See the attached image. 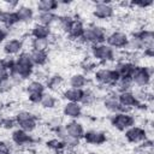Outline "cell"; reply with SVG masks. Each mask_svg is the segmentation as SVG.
I'll return each mask as SVG.
<instances>
[{
	"mask_svg": "<svg viewBox=\"0 0 154 154\" xmlns=\"http://www.w3.org/2000/svg\"><path fill=\"white\" fill-rule=\"evenodd\" d=\"M119 77L112 69H100L95 72V79L103 85H114Z\"/></svg>",
	"mask_w": 154,
	"mask_h": 154,
	"instance_id": "cell-6",
	"label": "cell"
},
{
	"mask_svg": "<svg viewBox=\"0 0 154 154\" xmlns=\"http://www.w3.org/2000/svg\"><path fill=\"white\" fill-rule=\"evenodd\" d=\"M61 85H63V78L60 76H57V75L52 76L47 82V87L52 90H58Z\"/></svg>",
	"mask_w": 154,
	"mask_h": 154,
	"instance_id": "cell-31",
	"label": "cell"
},
{
	"mask_svg": "<svg viewBox=\"0 0 154 154\" xmlns=\"http://www.w3.org/2000/svg\"><path fill=\"white\" fill-rule=\"evenodd\" d=\"M14 124H17L14 119L4 118L2 122H1V124H0V126H2V128H5V129H12V128L14 126Z\"/></svg>",
	"mask_w": 154,
	"mask_h": 154,
	"instance_id": "cell-37",
	"label": "cell"
},
{
	"mask_svg": "<svg viewBox=\"0 0 154 154\" xmlns=\"http://www.w3.org/2000/svg\"><path fill=\"white\" fill-rule=\"evenodd\" d=\"M6 29H7L6 26H4V25H0V43H2V42L6 40V37H7V34H8V31H7Z\"/></svg>",
	"mask_w": 154,
	"mask_h": 154,
	"instance_id": "cell-38",
	"label": "cell"
},
{
	"mask_svg": "<svg viewBox=\"0 0 154 154\" xmlns=\"http://www.w3.org/2000/svg\"><path fill=\"white\" fill-rule=\"evenodd\" d=\"M83 138L87 143H90V144H101L106 141V136L102 132L95 131V130H90V131L84 132Z\"/></svg>",
	"mask_w": 154,
	"mask_h": 154,
	"instance_id": "cell-17",
	"label": "cell"
},
{
	"mask_svg": "<svg viewBox=\"0 0 154 154\" xmlns=\"http://www.w3.org/2000/svg\"><path fill=\"white\" fill-rule=\"evenodd\" d=\"M135 67L136 66L132 63L122 61V63H118L113 70H114V72L117 73L118 77H131Z\"/></svg>",
	"mask_w": 154,
	"mask_h": 154,
	"instance_id": "cell-14",
	"label": "cell"
},
{
	"mask_svg": "<svg viewBox=\"0 0 154 154\" xmlns=\"http://www.w3.org/2000/svg\"><path fill=\"white\" fill-rule=\"evenodd\" d=\"M131 79L132 83L140 87H147L150 83L152 79V72L149 71V69L147 67H142V66H136L132 75H131Z\"/></svg>",
	"mask_w": 154,
	"mask_h": 154,
	"instance_id": "cell-5",
	"label": "cell"
},
{
	"mask_svg": "<svg viewBox=\"0 0 154 154\" xmlns=\"http://www.w3.org/2000/svg\"><path fill=\"white\" fill-rule=\"evenodd\" d=\"M26 93L29 95V100L34 103H40L42 94L45 93V85L42 82L32 81L26 85Z\"/></svg>",
	"mask_w": 154,
	"mask_h": 154,
	"instance_id": "cell-7",
	"label": "cell"
},
{
	"mask_svg": "<svg viewBox=\"0 0 154 154\" xmlns=\"http://www.w3.org/2000/svg\"><path fill=\"white\" fill-rule=\"evenodd\" d=\"M40 103L45 107V108H53L55 107L57 105V99L54 95L52 94H48V93H43L42 94V97L40 100Z\"/></svg>",
	"mask_w": 154,
	"mask_h": 154,
	"instance_id": "cell-28",
	"label": "cell"
},
{
	"mask_svg": "<svg viewBox=\"0 0 154 154\" xmlns=\"http://www.w3.org/2000/svg\"><path fill=\"white\" fill-rule=\"evenodd\" d=\"M106 36L107 35L102 28L96 26V25H91V26L84 28V31H83V35L81 38L84 42L91 43L94 46V45L103 43V41L106 40Z\"/></svg>",
	"mask_w": 154,
	"mask_h": 154,
	"instance_id": "cell-1",
	"label": "cell"
},
{
	"mask_svg": "<svg viewBox=\"0 0 154 154\" xmlns=\"http://www.w3.org/2000/svg\"><path fill=\"white\" fill-rule=\"evenodd\" d=\"M0 23L6 28H10V26H13L14 24H17L18 20H17L14 11H2L1 10L0 11Z\"/></svg>",
	"mask_w": 154,
	"mask_h": 154,
	"instance_id": "cell-19",
	"label": "cell"
},
{
	"mask_svg": "<svg viewBox=\"0 0 154 154\" xmlns=\"http://www.w3.org/2000/svg\"><path fill=\"white\" fill-rule=\"evenodd\" d=\"M93 13L96 18H100V19H108L113 16L114 13V8L111 4L108 2H105V1H100V2H96L94 8H93Z\"/></svg>",
	"mask_w": 154,
	"mask_h": 154,
	"instance_id": "cell-8",
	"label": "cell"
},
{
	"mask_svg": "<svg viewBox=\"0 0 154 154\" xmlns=\"http://www.w3.org/2000/svg\"><path fill=\"white\" fill-rule=\"evenodd\" d=\"M36 126H37L36 118H32V119H30V120H28V122H25V123L20 124V125H19V129H22L23 131H25V132L30 134V132H32V131L36 129Z\"/></svg>",
	"mask_w": 154,
	"mask_h": 154,
	"instance_id": "cell-33",
	"label": "cell"
},
{
	"mask_svg": "<svg viewBox=\"0 0 154 154\" xmlns=\"http://www.w3.org/2000/svg\"><path fill=\"white\" fill-rule=\"evenodd\" d=\"M125 137L131 143H138L146 140V131L140 126H131L125 130Z\"/></svg>",
	"mask_w": 154,
	"mask_h": 154,
	"instance_id": "cell-10",
	"label": "cell"
},
{
	"mask_svg": "<svg viewBox=\"0 0 154 154\" xmlns=\"http://www.w3.org/2000/svg\"><path fill=\"white\" fill-rule=\"evenodd\" d=\"M23 48V42L18 38H11V40H7L4 45V52L6 55L11 57V55H16L18 53H20Z\"/></svg>",
	"mask_w": 154,
	"mask_h": 154,
	"instance_id": "cell-11",
	"label": "cell"
},
{
	"mask_svg": "<svg viewBox=\"0 0 154 154\" xmlns=\"http://www.w3.org/2000/svg\"><path fill=\"white\" fill-rule=\"evenodd\" d=\"M106 45L111 47L112 49H119V48H125L129 41V37L126 34L122 31H113L109 35L106 36Z\"/></svg>",
	"mask_w": 154,
	"mask_h": 154,
	"instance_id": "cell-4",
	"label": "cell"
},
{
	"mask_svg": "<svg viewBox=\"0 0 154 154\" xmlns=\"http://www.w3.org/2000/svg\"><path fill=\"white\" fill-rule=\"evenodd\" d=\"M0 61H1V64H2L8 71H11V70L14 67V64H16V59H13L12 57H8V55L5 57L4 59H1Z\"/></svg>",
	"mask_w": 154,
	"mask_h": 154,
	"instance_id": "cell-35",
	"label": "cell"
},
{
	"mask_svg": "<svg viewBox=\"0 0 154 154\" xmlns=\"http://www.w3.org/2000/svg\"><path fill=\"white\" fill-rule=\"evenodd\" d=\"M18 23H26L34 18V10L28 6H19L14 10Z\"/></svg>",
	"mask_w": 154,
	"mask_h": 154,
	"instance_id": "cell-13",
	"label": "cell"
},
{
	"mask_svg": "<svg viewBox=\"0 0 154 154\" xmlns=\"http://www.w3.org/2000/svg\"><path fill=\"white\" fill-rule=\"evenodd\" d=\"M83 31H84V25L82 24V22L81 20H73L72 22V24H71V26L69 28V30H67V34H69V36L70 37H72V38H81L82 37V35H83Z\"/></svg>",
	"mask_w": 154,
	"mask_h": 154,
	"instance_id": "cell-24",
	"label": "cell"
},
{
	"mask_svg": "<svg viewBox=\"0 0 154 154\" xmlns=\"http://www.w3.org/2000/svg\"><path fill=\"white\" fill-rule=\"evenodd\" d=\"M119 103L125 107V108H131V107H137L140 105V101H138V97L131 93V91H123V93H119L118 96H117Z\"/></svg>",
	"mask_w": 154,
	"mask_h": 154,
	"instance_id": "cell-9",
	"label": "cell"
},
{
	"mask_svg": "<svg viewBox=\"0 0 154 154\" xmlns=\"http://www.w3.org/2000/svg\"><path fill=\"white\" fill-rule=\"evenodd\" d=\"M63 113L69 118H78L82 113V106L77 102H66L64 105Z\"/></svg>",
	"mask_w": 154,
	"mask_h": 154,
	"instance_id": "cell-16",
	"label": "cell"
},
{
	"mask_svg": "<svg viewBox=\"0 0 154 154\" xmlns=\"http://www.w3.org/2000/svg\"><path fill=\"white\" fill-rule=\"evenodd\" d=\"M31 35L34 38H48L51 36V28L37 23L32 26Z\"/></svg>",
	"mask_w": 154,
	"mask_h": 154,
	"instance_id": "cell-20",
	"label": "cell"
},
{
	"mask_svg": "<svg viewBox=\"0 0 154 154\" xmlns=\"http://www.w3.org/2000/svg\"><path fill=\"white\" fill-rule=\"evenodd\" d=\"M29 54H30V58H31V61H32L34 65L42 66L47 63L48 55H47L46 51H35V49H32Z\"/></svg>",
	"mask_w": 154,
	"mask_h": 154,
	"instance_id": "cell-25",
	"label": "cell"
},
{
	"mask_svg": "<svg viewBox=\"0 0 154 154\" xmlns=\"http://www.w3.org/2000/svg\"><path fill=\"white\" fill-rule=\"evenodd\" d=\"M57 20H58V24H59L60 29H63L64 31H66V32H67L69 28L71 26V24H72V22H73L75 19H73L72 17H70V16H64V17L58 18Z\"/></svg>",
	"mask_w": 154,
	"mask_h": 154,
	"instance_id": "cell-32",
	"label": "cell"
},
{
	"mask_svg": "<svg viewBox=\"0 0 154 154\" xmlns=\"http://www.w3.org/2000/svg\"><path fill=\"white\" fill-rule=\"evenodd\" d=\"M8 77H10V71L0 61V84L4 83V82H6L8 79Z\"/></svg>",
	"mask_w": 154,
	"mask_h": 154,
	"instance_id": "cell-36",
	"label": "cell"
},
{
	"mask_svg": "<svg viewBox=\"0 0 154 154\" xmlns=\"http://www.w3.org/2000/svg\"><path fill=\"white\" fill-rule=\"evenodd\" d=\"M103 105H105L106 109H107V111H109V112H112V113L128 112V108L123 107V106L119 103V101H118L117 96H116V97H114V96H108V97L105 100Z\"/></svg>",
	"mask_w": 154,
	"mask_h": 154,
	"instance_id": "cell-18",
	"label": "cell"
},
{
	"mask_svg": "<svg viewBox=\"0 0 154 154\" xmlns=\"http://www.w3.org/2000/svg\"><path fill=\"white\" fill-rule=\"evenodd\" d=\"M83 96V89H76V88H69L64 91V97L67 100V102H77L81 103Z\"/></svg>",
	"mask_w": 154,
	"mask_h": 154,
	"instance_id": "cell-21",
	"label": "cell"
},
{
	"mask_svg": "<svg viewBox=\"0 0 154 154\" xmlns=\"http://www.w3.org/2000/svg\"><path fill=\"white\" fill-rule=\"evenodd\" d=\"M132 79L131 77H119L117 79V82L114 83L117 90L119 93H123V91H130V89L132 88Z\"/></svg>",
	"mask_w": 154,
	"mask_h": 154,
	"instance_id": "cell-26",
	"label": "cell"
},
{
	"mask_svg": "<svg viewBox=\"0 0 154 154\" xmlns=\"http://www.w3.org/2000/svg\"><path fill=\"white\" fill-rule=\"evenodd\" d=\"M91 54L99 61H109L114 59V49L108 47L106 43L94 45L91 47Z\"/></svg>",
	"mask_w": 154,
	"mask_h": 154,
	"instance_id": "cell-3",
	"label": "cell"
},
{
	"mask_svg": "<svg viewBox=\"0 0 154 154\" xmlns=\"http://www.w3.org/2000/svg\"><path fill=\"white\" fill-rule=\"evenodd\" d=\"M0 154H11L10 147L5 142H0Z\"/></svg>",
	"mask_w": 154,
	"mask_h": 154,
	"instance_id": "cell-39",
	"label": "cell"
},
{
	"mask_svg": "<svg viewBox=\"0 0 154 154\" xmlns=\"http://www.w3.org/2000/svg\"><path fill=\"white\" fill-rule=\"evenodd\" d=\"M11 138H12L13 143H16L17 146L29 144V143H31V141H32L31 136H30L28 132L23 131L22 129H17V130H14V131L12 132Z\"/></svg>",
	"mask_w": 154,
	"mask_h": 154,
	"instance_id": "cell-15",
	"label": "cell"
},
{
	"mask_svg": "<svg viewBox=\"0 0 154 154\" xmlns=\"http://www.w3.org/2000/svg\"><path fill=\"white\" fill-rule=\"evenodd\" d=\"M87 82H88V79L84 75L77 73V75H73L70 78V87L76 88V89H83L87 85Z\"/></svg>",
	"mask_w": 154,
	"mask_h": 154,
	"instance_id": "cell-27",
	"label": "cell"
},
{
	"mask_svg": "<svg viewBox=\"0 0 154 154\" xmlns=\"http://www.w3.org/2000/svg\"><path fill=\"white\" fill-rule=\"evenodd\" d=\"M65 131H66L67 136H70L72 138H76V140H79L84 135V129H83L82 124L78 123V122H70V123H67L66 126H65Z\"/></svg>",
	"mask_w": 154,
	"mask_h": 154,
	"instance_id": "cell-12",
	"label": "cell"
},
{
	"mask_svg": "<svg viewBox=\"0 0 154 154\" xmlns=\"http://www.w3.org/2000/svg\"><path fill=\"white\" fill-rule=\"evenodd\" d=\"M32 118H35V116L31 112H29V111H19L16 114L14 120H16V123L18 125H20V124H23V123H25V122H28V120H30Z\"/></svg>",
	"mask_w": 154,
	"mask_h": 154,
	"instance_id": "cell-30",
	"label": "cell"
},
{
	"mask_svg": "<svg viewBox=\"0 0 154 154\" xmlns=\"http://www.w3.org/2000/svg\"><path fill=\"white\" fill-rule=\"evenodd\" d=\"M37 22L38 24H42V25H46V26H49L57 22V14L54 12H38L37 13Z\"/></svg>",
	"mask_w": 154,
	"mask_h": 154,
	"instance_id": "cell-22",
	"label": "cell"
},
{
	"mask_svg": "<svg viewBox=\"0 0 154 154\" xmlns=\"http://www.w3.org/2000/svg\"><path fill=\"white\" fill-rule=\"evenodd\" d=\"M111 122H112V125L120 131H125L129 128L135 125V118L131 114H129L128 112L114 113Z\"/></svg>",
	"mask_w": 154,
	"mask_h": 154,
	"instance_id": "cell-2",
	"label": "cell"
},
{
	"mask_svg": "<svg viewBox=\"0 0 154 154\" xmlns=\"http://www.w3.org/2000/svg\"><path fill=\"white\" fill-rule=\"evenodd\" d=\"M16 154H25V153H22V152H18V153H16Z\"/></svg>",
	"mask_w": 154,
	"mask_h": 154,
	"instance_id": "cell-40",
	"label": "cell"
},
{
	"mask_svg": "<svg viewBox=\"0 0 154 154\" xmlns=\"http://www.w3.org/2000/svg\"><path fill=\"white\" fill-rule=\"evenodd\" d=\"M48 46H49L48 38H32L31 41V47L35 51H47Z\"/></svg>",
	"mask_w": 154,
	"mask_h": 154,
	"instance_id": "cell-29",
	"label": "cell"
},
{
	"mask_svg": "<svg viewBox=\"0 0 154 154\" xmlns=\"http://www.w3.org/2000/svg\"><path fill=\"white\" fill-rule=\"evenodd\" d=\"M94 100H95V94L93 91H90V90H83V96H82L81 103L90 105Z\"/></svg>",
	"mask_w": 154,
	"mask_h": 154,
	"instance_id": "cell-34",
	"label": "cell"
},
{
	"mask_svg": "<svg viewBox=\"0 0 154 154\" xmlns=\"http://www.w3.org/2000/svg\"><path fill=\"white\" fill-rule=\"evenodd\" d=\"M59 7V1L55 0H41L37 2L36 8L38 12H54Z\"/></svg>",
	"mask_w": 154,
	"mask_h": 154,
	"instance_id": "cell-23",
	"label": "cell"
}]
</instances>
